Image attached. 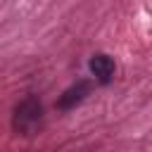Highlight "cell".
Listing matches in <instances>:
<instances>
[{"label":"cell","instance_id":"cell-1","mask_svg":"<svg viewBox=\"0 0 152 152\" xmlns=\"http://www.w3.org/2000/svg\"><path fill=\"white\" fill-rule=\"evenodd\" d=\"M43 121H45V112H43V102L38 97L28 95L14 107L12 126L19 135H36L43 128Z\"/></svg>","mask_w":152,"mask_h":152},{"label":"cell","instance_id":"cell-2","mask_svg":"<svg viewBox=\"0 0 152 152\" xmlns=\"http://www.w3.org/2000/svg\"><path fill=\"white\" fill-rule=\"evenodd\" d=\"M90 81H76L71 88H66L62 95H59V100H57V107L62 109V112H69V109H74L76 104H81L86 97H88V93H90Z\"/></svg>","mask_w":152,"mask_h":152},{"label":"cell","instance_id":"cell-3","mask_svg":"<svg viewBox=\"0 0 152 152\" xmlns=\"http://www.w3.org/2000/svg\"><path fill=\"white\" fill-rule=\"evenodd\" d=\"M90 71H93V76H95L97 83H109V81L114 78L116 64H114V59H112L109 55L97 52V55H93V59H90Z\"/></svg>","mask_w":152,"mask_h":152}]
</instances>
